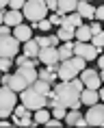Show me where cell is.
<instances>
[{
    "label": "cell",
    "mask_w": 104,
    "mask_h": 128,
    "mask_svg": "<svg viewBox=\"0 0 104 128\" xmlns=\"http://www.w3.org/2000/svg\"><path fill=\"white\" fill-rule=\"evenodd\" d=\"M80 91H83V82L78 76H74L72 80H61L59 85H54V89H50V106L52 104H63L65 108H80Z\"/></svg>",
    "instance_id": "6da1fadb"
},
{
    "label": "cell",
    "mask_w": 104,
    "mask_h": 128,
    "mask_svg": "<svg viewBox=\"0 0 104 128\" xmlns=\"http://www.w3.org/2000/svg\"><path fill=\"white\" fill-rule=\"evenodd\" d=\"M20 11H22V15H24L26 20H30V22H39V20H43V18L48 15V7H46L43 0H26Z\"/></svg>",
    "instance_id": "7a4b0ae2"
},
{
    "label": "cell",
    "mask_w": 104,
    "mask_h": 128,
    "mask_svg": "<svg viewBox=\"0 0 104 128\" xmlns=\"http://www.w3.org/2000/svg\"><path fill=\"white\" fill-rule=\"evenodd\" d=\"M20 98H22V104H24L28 111H37V108H41V106L48 104V98L43 94H39V91H35L30 85L20 91Z\"/></svg>",
    "instance_id": "3957f363"
},
{
    "label": "cell",
    "mask_w": 104,
    "mask_h": 128,
    "mask_svg": "<svg viewBox=\"0 0 104 128\" xmlns=\"http://www.w3.org/2000/svg\"><path fill=\"white\" fill-rule=\"evenodd\" d=\"M17 104V94H15L11 87L2 85L0 87V117L4 120L13 113V106Z\"/></svg>",
    "instance_id": "277c9868"
},
{
    "label": "cell",
    "mask_w": 104,
    "mask_h": 128,
    "mask_svg": "<svg viewBox=\"0 0 104 128\" xmlns=\"http://www.w3.org/2000/svg\"><path fill=\"white\" fill-rule=\"evenodd\" d=\"M78 78L83 82V87H89V89L102 87V76H100V72H96V70H89V68L80 70V72H78Z\"/></svg>",
    "instance_id": "5b68a950"
},
{
    "label": "cell",
    "mask_w": 104,
    "mask_h": 128,
    "mask_svg": "<svg viewBox=\"0 0 104 128\" xmlns=\"http://www.w3.org/2000/svg\"><path fill=\"white\" fill-rule=\"evenodd\" d=\"M17 48H20V41L15 39L13 35H2L0 37V56L13 59L17 54Z\"/></svg>",
    "instance_id": "8992f818"
},
{
    "label": "cell",
    "mask_w": 104,
    "mask_h": 128,
    "mask_svg": "<svg viewBox=\"0 0 104 128\" xmlns=\"http://www.w3.org/2000/svg\"><path fill=\"white\" fill-rule=\"evenodd\" d=\"M74 54L80 56V59H85V61H93L100 54V50L96 46H91L89 41H76L74 44Z\"/></svg>",
    "instance_id": "52a82bcc"
},
{
    "label": "cell",
    "mask_w": 104,
    "mask_h": 128,
    "mask_svg": "<svg viewBox=\"0 0 104 128\" xmlns=\"http://www.w3.org/2000/svg\"><path fill=\"white\" fill-rule=\"evenodd\" d=\"M37 61H41V63H46L48 68H54L56 70V63H59L56 46H43V48H39V52H37Z\"/></svg>",
    "instance_id": "ba28073f"
},
{
    "label": "cell",
    "mask_w": 104,
    "mask_h": 128,
    "mask_svg": "<svg viewBox=\"0 0 104 128\" xmlns=\"http://www.w3.org/2000/svg\"><path fill=\"white\" fill-rule=\"evenodd\" d=\"M85 122H87L89 126H102V122H104V106L100 104V102L89 104V111H87V115H85Z\"/></svg>",
    "instance_id": "9c48e42d"
},
{
    "label": "cell",
    "mask_w": 104,
    "mask_h": 128,
    "mask_svg": "<svg viewBox=\"0 0 104 128\" xmlns=\"http://www.w3.org/2000/svg\"><path fill=\"white\" fill-rule=\"evenodd\" d=\"M74 76H78V70L72 65V61H69V59L56 63V78H61V80H72Z\"/></svg>",
    "instance_id": "30bf717a"
},
{
    "label": "cell",
    "mask_w": 104,
    "mask_h": 128,
    "mask_svg": "<svg viewBox=\"0 0 104 128\" xmlns=\"http://www.w3.org/2000/svg\"><path fill=\"white\" fill-rule=\"evenodd\" d=\"M63 120H65V124H69V126H87V122H85V117L80 115V111H78V108L65 111Z\"/></svg>",
    "instance_id": "8fae6325"
},
{
    "label": "cell",
    "mask_w": 104,
    "mask_h": 128,
    "mask_svg": "<svg viewBox=\"0 0 104 128\" xmlns=\"http://www.w3.org/2000/svg\"><path fill=\"white\" fill-rule=\"evenodd\" d=\"M83 24V18L76 13V11H72V13H65V15H61V24L59 26H65V28H76V26H80Z\"/></svg>",
    "instance_id": "7c38bea8"
},
{
    "label": "cell",
    "mask_w": 104,
    "mask_h": 128,
    "mask_svg": "<svg viewBox=\"0 0 104 128\" xmlns=\"http://www.w3.org/2000/svg\"><path fill=\"white\" fill-rule=\"evenodd\" d=\"M100 102V96H98V89H89V87H83L80 91V104H96Z\"/></svg>",
    "instance_id": "4fadbf2b"
},
{
    "label": "cell",
    "mask_w": 104,
    "mask_h": 128,
    "mask_svg": "<svg viewBox=\"0 0 104 128\" xmlns=\"http://www.w3.org/2000/svg\"><path fill=\"white\" fill-rule=\"evenodd\" d=\"M22 20H24V15H22L20 9H11V11H7L4 18H2V22H4L7 26H17V24H22Z\"/></svg>",
    "instance_id": "5bb4252c"
},
{
    "label": "cell",
    "mask_w": 104,
    "mask_h": 128,
    "mask_svg": "<svg viewBox=\"0 0 104 128\" xmlns=\"http://www.w3.org/2000/svg\"><path fill=\"white\" fill-rule=\"evenodd\" d=\"M30 35H33V28L28 26V24H17V26H13V37L17 41H28Z\"/></svg>",
    "instance_id": "9a60e30c"
},
{
    "label": "cell",
    "mask_w": 104,
    "mask_h": 128,
    "mask_svg": "<svg viewBox=\"0 0 104 128\" xmlns=\"http://www.w3.org/2000/svg\"><path fill=\"white\" fill-rule=\"evenodd\" d=\"M7 87H11L15 94H20L22 89H26V87H28V82H26V78H24V76H20L17 72H15V74H11V78H9V85H7Z\"/></svg>",
    "instance_id": "2e32d148"
},
{
    "label": "cell",
    "mask_w": 104,
    "mask_h": 128,
    "mask_svg": "<svg viewBox=\"0 0 104 128\" xmlns=\"http://www.w3.org/2000/svg\"><path fill=\"white\" fill-rule=\"evenodd\" d=\"M76 4L78 0H56V13L59 15L72 13V11H76Z\"/></svg>",
    "instance_id": "e0dca14e"
},
{
    "label": "cell",
    "mask_w": 104,
    "mask_h": 128,
    "mask_svg": "<svg viewBox=\"0 0 104 128\" xmlns=\"http://www.w3.org/2000/svg\"><path fill=\"white\" fill-rule=\"evenodd\" d=\"M93 11H96V9L91 7L87 0H78V4H76V13L80 15L83 20H85V18H89V20H91V18H93Z\"/></svg>",
    "instance_id": "ac0fdd59"
},
{
    "label": "cell",
    "mask_w": 104,
    "mask_h": 128,
    "mask_svg": "<svg viewBox=\"0 0 104 128\" xmlns=\"http://www.w3.org/2000/svg\"><path fill=\"white\" fill-rule=\"evenodd\" d=\"M74 37H76V41H89L91 39L89 24H80V26H76V28H74Z\"/></svg>",
    "instance_id": "d6986e66"
},
{
    "label": "cell",
    "mask_w": 104,
    "mask_h": 128,
    "mask_svg": "<svg viewBox=\"0 0 104 128\" xmlns=\"http://www.w3.org/2000/svg\"><path fill=\"white\" fill-rule=\"evenodd\" d=\"M37 52H39V44L30 37L28 41H24V54L28 59H37Z\"/></svg>",
    "instance_id": "ffe728a7"
},
{
    "label": "cell",
    "mask_w": 104,
    "mask_h": 128,
    "mask_svg": "<svg viewBox=\"0 0 104 128\" xmlns=\"http://www.w3.org/2000/svg\"><path fill=\"white\" fill-rule=\"evenodd\" d=\"M56 52H59V61L69 59V56H74V44L72 41H65L61 48H56Z\"/></svg>",
    "instance_id": "44dd1931"
},
{
    "label": "cell",
    "mask_w": 104,
    "mask_h": 128,
    "mask_svg": "<svg viewBox=\"0 0 104 128\" xmlns=\"http://www.w3.org/2000/svg\"><path fill=\"white\" fill-rule=\"evenodd\" d=\"M56 70L54 68H46L41 70V72H37V78H41V80H46L48 85H54V78H56Z\"/></svg>",
    "instance_id": "7402d4cb"
},
{
    "label": "cell",
    "mask_w": 104,
    "mask_h": 128,
    "mask_svg": "<svg viewBox=\"0 0 104 128\" xmlns=\"http://www.w3.org/2000/svg\"><path fill=\"white\" fill-rule=\"evenodd\" d=\"M35 117H33V124H46V122L50 120V111H46V106L37 108V111H33Z\"/></svg>",
    "instance_id": "603a6c76"
},
{
    "label": "cell",
    "mask_w": 104,
    "mask_h": 128,
    "mask_svg": "<svg viewBox=\"0 0 104 128\" xmlns=\"http://www.w3.org/2000/svg\"><path fill=\"white\" fill-rule=\"evenodd\" d=\"M30 87H33L35 91H39V94L48 96V91H50V87H52V85H48V82H46V80H41V78H35V82L30 85Z\"/></svg>",
    "instance_id": "cb8c5ba5"
},
{
    "label": "cell",
    "mask_w": 104,
    "mask_h": 128,
    "mask_svg": "<svg viewBox=\"0 0 104 128\" xmlns=\"http://www.w3.org/2000/svg\"><path fill=\"white\" fill-rule=\"evenodd\" d=\"M56 37H59V41H72V39H74V28L61 26V28H59V33H56Z\"/></svg>",
    "instance_id": "d4e9b609"
},
{
    "label": "cell",
    "mask_w": 104,
    "mask_h": 128,
    "mask_svg": "<svg viewBox=\"0 0 104 128\" xmlns=\"http://www.w3.org/2000/svg\"><path fill=\"white\" fill-rule=\"evenodd\" d=\"M89 44H91V46H96L98 50H102V44H104V35H102V33H96V35H91Z\"/></svg>",
    "instance_id": "484cf974"
},
{
    "label": "cell",
    "mask_w": 104,
    "mask_h": 128,
    "mask_svg": "<svg viewBox=\"0 0 104 128\" xmlns=\"http://www.w3.org/2000/svg\"><path fill=\"white\" fill-rule=\"evenodd\" d=\"M69 61H72V65H74V68H76L78 72L87 68V61H85V59H80V56H76V54H74V56H69Z\"/></svg>",
    "instance_id": "4316f807"
},
{
    "label": "cell",
    "mask_w": 104,
    "mask_h": 128,
    "mask_svg": "<svg viewBox=\"0 0 104 128\" xmlns=\"http://www.w3.org/2000/svg\"><path fill=\"white\" fill-rule=\"evenodd\" d=\"M30 113H33V111H28L24 104H20V106L15 104V106H13V113H11V115H15V117H24V115H30Z\"/></svg>",
    "instance_id": "83f0119b"
},
{
    "label": "cell",
    "mask_w": 104,
    "mask_h": 128,
    "mask_svg": "<svg viewBox=\"0 0 104 128\" xmlns=\"http://www.w3.org/2000/svg\"><path fill=\"white\" fill-rule=\"evenodd\" d=\"M65 111H67V108L63 106V104H52V111H50V113H54V117H56V120H63Z\"/></svg>",
    "instance_id": "f1b7e54d"
},
{
    "label": "cell",
    "mask_w": 104,
    "mask_h": 128,
    "mask_svg": "<svg viewBox=\"0 0 104 128\" xmlns=\"http://www.w3.org/2000/svg\"><path fill=\"white\" fill-rule=\"evenodd\" d=\"M33 26H35V28L39 26V30H43V33H46V30H50V28H52V24L43 18V20H39V22H33Z\"/></svg>",
    "instance_id": "f546056e"
},
{
    "label": "cell",
    "mask_w": 104,
    "mask_h": 128,
    "mask_svg": "<svg viewBox=\"0 0 104 128\" xmlns=\"http://www.w3.org/2000/svg\"><path fill=\"white\" fill-rule=\"evenodd\" d=\"M11 63H13L11 59H7V56H0V72H7V70L11 68Z\"/></svg>",
    "instance_id": "4dcf8cb0"
},
{
    "label": "cell",
    "mask_w": 104,
    "mask_h": 128,
    "mask_svg": "<svg viewBox=\"0 0 104 128\" xmlns=\"http://www.w3.org/2000/svg\"><path fill=\"white\" fill-rule=\"evenodd\" d=\"M24 2H26V0H9L7 7H11V9H22V7H24Z\"/></svg>",
    "instance_id": "1f68e13d"
},
{
    "label": "cell",
    "mask_w": 104,
    "mask_h": 128,
    "mask_svg": "<svg viewBox=\"0 0 104 128\" xmlns=\"http://www.w3.org/2000/svg\"><path fill=\"white\" fill-rule=\"evenodd\" d=\"M48 22H50V24H54V26H59V24H61V15L52 11V15L48 18Z\"/></svg>",
    "instance_id": "d6a6232c"
},
{
    "label": "cell",
    "mask_w": 104,
    "mask_h": 128,
    "mask_svg": "<svg viewBox=\"0 0 104 128\" xmlns=\"http://www.w3.org/2000/svg\"><path fill=\"white\" fill-rule=\"evenodd\" d=\"M89 28H91V35L102 33V24H100V22H93V24H89Z\"/></svg>",
    "instance_id": "836d02e7"
},
{
    "label": "cell",
    "mask_w": 104,
    "mask_h": 128,
    "mask_svg": "<svg viewBox=\"0 0 104 128\" xmlns=\"http://www.w3.org/2000/svg\"><path fill=\"white\" fill-rule=\"evenodd\" d=\"M46 126H48V128H59V126H61V120H56V117H54V120H48V122H46Z\"/></svg>",
    "instance_id": "e575fe53"
},
{
    "label": "cell",
    "mask_w": 104,
    "mask_h": 128,
    "mask_svg": "<svg viewBox=\"0 0 104 128\" xmlns=\"http://www.w3.org/2000/svg\"><path fill=\"white\" fill-rule=\"evenodd\" d=\"M93 18H96V20L100 22V20H102V18H104V9H102V7H98L96 11H93Z\"/></svg>",
    "instance_id": "d590c367"
},
{
    "label": "cell",
    "mask_w": 104,
    "mask_h": 128,
    "mask_svg": "<svg viewBox=\"0 0 104 128\" xmlns=\"http://www.w3.org/2000/svg\"><path fill=\"white\" fill-rule=\"evenodd\" d=\"M2 35H11V26H7V24H0V37Z\"/></svg>",
    "instance_id": "8d00e7d4"
},
{
    "label": "cell",
    "mask_w": 104,
    "mask_h": 128,
    "mask_svg": "<svg viewBox=\"0 0 104 128\" xmlns=\"http://www.w3.org/2000/svg\"><path fill=\"white\" fill-rule=\"evenodd\" d=\"M43 2H46L48 11H56V0H43Z\"/></svg>",
    "instance_id": "74e56055"
},
{
    "label": "cell",
    "mask_w": 104,
    "mask_h": 128,
    "mask_svg": "<svg viewBox=\"0 0 104 128\" xmlns=\"http://www.w3.org/2000/svg\"><path fill=\"white\" fill-rule=\"evenodd\" d=\"M9 78H11V74H0V80H2V85H9Z\"/></svg>",
    "instance_id": "f35d334b"
},
{
    "label": "cell",
    "mask_w": 104,
    "mask_h": 128,
    "mask_svg": "<svg viewBox=\"0 0 104 128\" xmlns=\"http://www.w3.org/2000/svg\"><path fill=\"white\" fill-rule=\"evenodd\" d=\"M59 44V37L56 35H50V46H56Z\"/></svg>",
    "instance_id": "ab89813d"
},
{
    "label": "cell",
    "mask_w": 104,
    "mask_h": 128,
    "mask_svg": "<svg viewBox=\"0 0 104 128\" xmlns=\"http://www.w3.org/2000/svg\"><path fill=\"white\" fill-rule=\"evenodd\" d=\"M7 4H9V0H0V9H4Z\"/></svg>",
    "instance_id": "60d3db41"
},
{
    "label": "cell",
    "mask_w": 104,
    "mask_h": 128,
    "mask_svg": "<svg viewBox=\"0 0 104 128\" xmlns=\"http://www.w3.org/2000/svg\"><path fill=\"white\" fill-rule=\"evenodd\" d=\"M2 18H4V9H0V24H2Z\"/></svg>",
    "instance_id": "b9f144b4"
},
{
    "label": "cell",
    "mask_w": 104,
    "mask_h": 128,
    "mask_svg": "<svg viewBox=\"0 0 104 128\" xmlns=\"http://www.w3.org/2000/svg\"><path fill=\"white\" fill-rule=\"evenodd\" d=\"M87 2H91V0H87Z\"/></svg>",
    "instance_id": "7bdbcfd3"
},
{
    "label": "cell",
    "mask_w": 104,
    "mask_h": 128,
    "mask_svg": "<svg viewBox=\"0 0 104 128\" xmlns=\"http://www.w3.org/2000/svg\"><path fill=\"white\" fill-rule=\"evenodd\" d=\"M0 74H2V72H0Z\"/></svg>",
    "instance_id": "ee69618b"
}]
</instances>
